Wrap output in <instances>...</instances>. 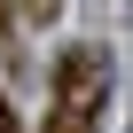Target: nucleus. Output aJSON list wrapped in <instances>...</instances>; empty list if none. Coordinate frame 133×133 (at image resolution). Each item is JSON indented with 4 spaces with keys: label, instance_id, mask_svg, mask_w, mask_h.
Wrapping results in <instances>:
<instances>
[{
    "label": "nucleus",
    "instance_id": "nucleus-1",
    "mask_svg": "<svg viewBox=\"0 0 133 133\" xmlns=\"http://www.w3.org/2000/svg\"><path fill=\"white\" fill-rule=\"evenodd\" d=\"M102 110H110V55L102 47H71L55 63L47 133H102Z\"/></svg>",
    "mask_w": 133,
    "mask_h": 133
},
{
    "label": "nucleus",
    "instance_id": "nucleus-2",
    "mask_svg": "<svg viewBox=\"0 0 133 133\" xmlns=\"http://www.w3.org/2000/svg\"><path fill=\"white\" fill-rule=\"evenodd\" d=\"M55 8H63V0H16V16H39V24H47Z\"/></svg>",
    "mask_w": 133,
    "mask_h": 133
},
{
    "label": "nucleus",
    "instance_id": "nucleus-3",
    "mask_svg": "<svg viewBox=\"0 0 133 133\" xmlns=\"http://www.w3.org/2000/svg\"><path fill=\"white\" fill-rule=\"evenodd\" d=\"M8 24H16V0H0V31H8Z\"/></svg>",
    "mask_w": 133,
    "mask_h": 133
},
{
    "label": "nucleus",
    "instance_id": "nucleus-4",
    "mask_svg": "<svg viewBox=\"0 0 133 133\" xmlns=\"http://www.w3.org/2000/svg\"><path fill=\"white\" fill-rule=\"evenodd\" d=\"M0 133H16V110H8V102H0Z\"/></svg>",
    "mask_w": 133,
    "mask_h": 133
}]
</instances>
